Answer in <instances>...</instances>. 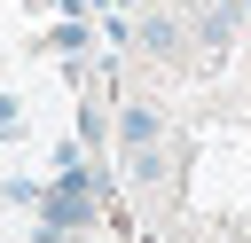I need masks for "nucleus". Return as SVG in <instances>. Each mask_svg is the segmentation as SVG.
<instances>
[{
  "label": "nucleus",
  "mask_w": 251,
  "mask_h": 243,
  "mask_svg": "<svg viewBox=\"0 0 251 243\" xmlns=\"http://www.w3.org/2000/svg\"><path fill=\"white\" fill-rule=\"evenodd\" d=\"M118 141H126V172H133V180H149V172H157V110H149V102H133V110L118 118Z\"/></svg>",
  "instance_id": "f257e3e1"
},
{
  "label": "nucleus",
  "mask_w": 251,
  "mask_h": 243,
  "mask_svg": "<svg viewBox=\"0 0 251 243\" xmlns=\"http://www.w3.org/2000/svg\"><path fill=\"white\" fill-rule=\"evenodd\" d=\"M24 125V110H16V94H0V133H16Z\"/></svg>",
  "instance_id": "20e7f679"
},
{
  "label": "nucleus",
  "mask_w": 251,
  "mask_h": 243,
  "mask_svg": "<svg viewBox=\"0 0 251 243\" xmlns=\"http://www.w3.org/2000/svg\"><path fill=\"white\" fill-rule=\"evenodd\" d=\"M235 24H243V16H235V8H227V0H220V8H204V16H196V39H204V47H212V55H220V47H227V39H235Z\"/></svg>",
  "instance_id": "f03ea898"
},
{
  "label": "nucleus",
  "mask_w": 251,
  "mask_h": 243,
  "mask_svg": "<svg viewBox=\"0 0 251 243\" xmlns=\"http://www.w3.org/2000/svg\"><path fill=\"white\" fill-rule=\"evenodd\" d=\"M133 39H141L149 55H173V47H180V24H173V16H141V31H133Z\"/></svg>",
  "instance_id": "7ed1b4c3"
}]
</instances>
